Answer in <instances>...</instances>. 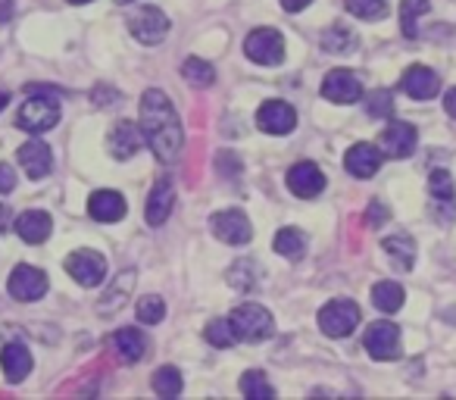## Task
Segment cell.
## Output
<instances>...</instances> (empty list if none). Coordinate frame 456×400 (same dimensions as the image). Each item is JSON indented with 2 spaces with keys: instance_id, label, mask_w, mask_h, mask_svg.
<instances>
[{
  "instance_id": "cell-1",
  "label": "cell",
  "mask_w": 456,
  "mask_h": 400,
  "mask_svg": "<svg viewBox=\"0 0 456 400\" xmlns=\"http://www.w3.org/2000/svg\"><path fill=\"white\" fill-rule=\"evenodd\" d=\"M141 132H144V141L151 144V151L157 153V159L163 163H175L182 157L184 147V132H182V119L172 110L169 97L163 91L151 88L141 97Z\"/></svg>"
},
{
  "instance_id": "cell-2",
  "label": "cell",
  "mask_w": 456,
  "mask_h": 400,
  "mask_svg": "<svg viewBox=\"0 0 456 400\" xmlns=\"http://www.w3.org/2000/svg\"><path fill=\"white\" fill-rule=\"evenodd\" d=\"M228 322H232V329H235L238 341H250V344L266 341V338H273V331H275L273 316H269V310L260 304H241L238 310H232Z\"/></svg>"
},
{
  "instance_id": "cell-3",
  "label": "cell",
  "mask_w": 456,
  "mask_h": 400,
  "mask_svg": "<svg viewBox=\"0 0 456 400\" xmlns=\"http://www.w3.org/2000/svg\"><path fill=\"white\" fill-rule=\"evenodd\" d=\"M16 122H20V128L28 135L51 132V128L60 122V101L53 94L28 97V101H22L20 113H16Z\"/></svg>"
},
{
  "instance_id": "cell-4",
  "label": "cell",
  "mask_w": 456,
  "mask_h": 400,
  "mask_svg": "<svg viewBox=\"0 0 456 400\" xmlns=\"http://www.w3.org/2000/svg\"><path fill=\"white\" fill-rule=\"evenodd\" d=\"M360 325V306L354 300H331L319 310V329L329 338H347Z\"/></svg>"
},
{
  "instance_id": "cell-5",
  "label": "cell",
  "mask_w": 456,
  "mask_h": 400,
  "mask_svg": "<svg viewBox=\"0 0 456 400\" xmlns=\"http://www.w3.org/2000/svg\"><path fill=\"white\" fill-rule=\"evenodd\" d=\"M244 53L260 66H279L285 60V38L275 29H256L244 41Z\"/></svg>"
},
{
  "instance_id": "cell-6",
  "label": "cell",
  "mask_w": 456,
  "mask_h": 400,
  "mask_svg": "<svg viewBox=\"0 0 456 400\" xmlns=\"http://www.w3.org/2000/svg\"><path fill=\"white\" fill-rule=\"evenodd\" d=\"M128 29H132V35L141 41V45L153 47L159 45V41L169 35V20H166V13L159 7H138L132 13V20H128Z\"/></svg>"
},
{
  "instance_id": "cell-7",
  "label": "cell",
  "mask_w": 456,
  "mask_h": 400,
  "mask_svg": "<svg viewBox=\"0 0 456 400\" xmlns=\"http://www.w3.org/2000/svg\"><path fill=\"white\" fill-rule=\"evenodd\" d=\"M66 273L82 288H97L107 279V260L97 250H76L66 257Z\"/></svg>"
},
{
  "instance_id": "cell-8",
  "label": "cell",
  "mask_w": 456,
  "mask_h": 400,
  "mask_svg": "<svg viewBox=\"0 0 456 400\" xmlns=\"http://www.w3.org/2000/svg\"><path fill=\"white\" fill-rule=\"evenodd\" d=\"M366 344L372 360H397L400 356V329L394 322H372L366 329Z\"/></svg>"
},
{
  "instance_id": "cell-9",
  "label": "cell",
  "mask_w": 456,
  "mask_h": 400,
  "mask_svg": "<svg viewBox=\"0 0 456 400\" xmlns=\"http://www.w3.org/2000/svg\"><path fill=\"white\" fill-rule=\"evenodd\" d=\"M416 141H419V132L410 122H391V126H385L379 135L381 153H387V157H394V159L410 157V153L416 151Z\"/></svg>"
},
{
  "instance_id": "cell-10",
  "label": "cell",
  "mask_w": 456,
  "mask_h": 400,
  "mask_svg": "<svg viewBox=\"0 0 456 400\" xmlns=\"http://www.w3.org/2000/svg\"><path fill=\"white\" fill-rule=\"evenodd\" d=\"M209 229H213V235L219 238V241H225V244H248L250 235H254V229H250V219L244 216L241 210L216 213V216L209 219Z\"/></svg>"
},
{
  "instance_id": "cell-11",
  "label": "cell",
  "mask_w": 456,
  "mask_h": 400,
  "mask_svg": "<svg viewBox=\"0 0 456 400\" xmlns=\"http://www.w3.org/2000/svg\"><path fill=\"white\" fill-rule=\"evenodd\" d=\"M7 288H10V294H13L16 300H38V298H45L47 294V275L41 273V269H35V266H16L13 269V275H10V282H7Z\"/></svg>"
},
{
  "instance_id": "cell-12",
  "label": "cell",
  "mask_w": 456,
  "mask_h": 400,
  "mask_svg": "<svg viewBox=\"0 0 456 400\" xmlns=\"http://www.w3.org/2000/svg\"><path fill=\"white\" fill-rule=\"evenodd\" d=\"M360 94H362V85L350 69H331L329 76H325V82H322L325 101L354 103V101H360Z\"/></svg>"
},
{
  "instance_id": "cell-13",
  "label": "cell",
  "mask_w": 456,
  "mask_h": 400,
  "mask_svg": "<svg viewBox=\"0 0 456 400\" xmlns=\"http://www.w3.org/2000/svg\"><path fill=\"white\" fill-rule=\"evenodd\" d=\"M256 122H260V128L269 135H288L297 126V113H294V107L285 101H266L260 107V113H256Z\"/></svg>"
},
{
  "instance_id": "cell-14",
  "label": "cell",
  "mask_w": 456,
  "mask_h": 400,
  "mask_svg": "<svg viewBox=\"0 0 456 400\" xmlns=\"http://www.w3.org/2000/svg\"><path fill=\"white\" fill-rule=\"evenodd\" d=\"M288 188H291L297 197L322 194V188H325L322 169H319L316 163H310V159H304V163H294L291 169H288Z\"/></svg>"
},
{
  "instance_id": "cell-15",
  "label": "cell",
  "mask_w": 456,
  "mask_h": 400,
  "mask_svg": "<svg viewBox=\"0 0 456 400\" xmlns=\"http://www.w3.org/2000/svg\"><path fill=\"white\" fill-rule=\"evenodd\" d=\"M400 88H403L412 101H428V97H435L437 91H441V78H437V72L428 69V66H410L406 76L400 78Z\"/></svg>"
},
{
  "instance_id": "cell-16",
  "label": "cell",
  "mask_w": 456,
  "mask_h": 400,
  "mask_svg": "<svg viewBox=\"0 0 456 400\" xmlns=\"http://www.w3.org/2000/svg\"><path fill=\"white\" fill-rule=\"evenodd\" d=\"M141 144H144V132H141V126H134V122H116L113 132H110V153H113L116 159H128L134 157V153L141 151Z\"/></svg>"
},
{
  "instance_id": "cell-17",
  "label": "cell",
  "mask_w": 456,
  "mask_h": 400,
  "mask_svg": "<svg viewBox=\"0 0 456 400\" xmlns=\"http://www.w3.org/2000/svg\"><path fill=\"white\" fill-rule=\"evenodd\" d=\"M381 147H375V144H354L347 151V157H344V166H347V172L350 176H356V178H372L375 172H379V166H381Z\"/></svg>"
},
{
  "instance_id": "cell-18",
  "label": "cell",
  "mask_w": 456,
  "mask_h": 400,
  "mask_svg": "<svg viewBox=\"0 0 456 400\" xmlns=\"http://www.w3.org/2000/svg\"><path fill=\"white\" fill-rule=\"evenodd\" d=\"M88 213L97 223H119L126 216V200L119 191H94L88 200Z\"/></svg>"
},
{
  "instance_id": "cell-19",
  "label": "cell",
  "mask_w": 456,
  "mask_h": 400,
  "mask_svg": "<svg viewBox=\"0 0 456 400\" xmlns=\"http://www.w3.org/2000/svg\"><path fill=\"white\" fill-rule=\"evenodd\" d=\"M20 163L28 178H45L53 169V153L45 141H28L20 147Z\"/></svg>"
},
{
  "instance_id": "cell-20",
  "label": "cell",
  "mask_w": 456,
  "mask_h": 400,
  "mask_svg": "<svg viewBox=\"0 0 456 400\" xmlns=\"http://www.w3.org/2000/svg\"><path fill=\"white\" fill-rule=\"evenodd\" d=\"M172 204H175V191H172L169 178H163V182L153 184L151 197H147V223L163 225L172 213Z\"/></svg>"
},
{
  "instance_id": "cell-21",
  "label": "cell",
  "mask_w": 456,
  "mask_h": 400,
  "mask_svg": "<svg viewBox=\"0 0 456 400\" xmlns=\"http://www.w3.org/2000/svg\"><path fill=\"white\" fill-rule=\"evenodd\" d=\"M13 225H16V235H20L22 241H28V244L47 241V235H51V229H53L51 216H47L45 210H28V213H22V216L16 219Z\"/></svg>"
},
{
  "instance_id": "cell-22",
  "label": "cell",
  "mask_w": 456,
  "mask_h": 400,
  "mask_svg": "<svg viewBox=\"0 0 456 400\" xmlns=\"http://www.w3.org/2000/svg\"><path fill=\"white\" fill-rule=\"evenodd\" d=\"M0 366H4V375L10 381H22L32 372V354L22 344H7V347L0 350Z\"/></svg>"
},
{
  "instance_id": "cell-23",
  "label": "cell",
  "mask_w": 456,
  "mask_h": 400,
  "mask_svg": "<svg viewBox=\"0 0 456 400\" xmlns=\"http://www.w3.org/2000/svg\"><path fill=\"white\" fill-rule=\"evenodd\" d=\"M113 350L122 363H138L147 350V341L138 329H119L113 335Z\"/></svg>"
},
{
  "instance_id": "cell-24",
  "label": "cell",
  "mask_w": 456,
  "mask_h": 400,
  "mask_svg": "<svg viewBox=\"0 0 456 400\" xmlns=\"http://www.w3.org/2000/svg\"><path fill=\"white\" fill-rule=\"evenodd\" d=\"M372 304L379 306L381 313H397L403 306V288L397 282H379L372 288Z\"/></svg>"
},
{
  "instance_id": "cell-25",
  "label": "cell",
  "mask_w": 456,
  "mask_h": 400,
  "mask_svg": "<svg viewBox=\"0 0 456 400\" xmlns=\"http://www.w3.org/2000/svg\"><path fill=\"white\" fill-rule=\"evenodd\" d=\"M132 285H134V273H119V279H116V285L110 288L107 294H103V304L97 306V313H116L122 304H126V298H128V291H132Z\"/></svg>"
},
{
  "instance_id": "cell-26",
  "label": "cell",
  "mask_w": 456,
  "mask_h": 400,
  "mask_svg": "<svg viewBox=\"0 0 456 400\" xmlns=\"http://www.w3.org/2000/svg\"><path fill=\"white\" fill-rule=\"evenodd\" d=\"M275 250L281 257H288V260H300L306 250V235L300 229H281L275 235Z\"/></svg>"
},
{
  "instance_id": "cell-27",
  "label": "cell",
  "mask_w": 456,
  "mask_h": 400,
  "mask_svg": "<svg viewBox=\"0 0 456 400\" xmlns=\"http://www.w3.org/2000/svg\"><path fill=\"white\" fill-rule=\"evenodd\" d=\"M182 385H184V379L175 366H159L157 372H153V391H157L159 397H178Z\"/></svg>"
},
{
  "instance_id": "cell-28",
  "label": "cell",
  "mask_w": 456,
  "mask_h": 400,
  "mask_svg": "<svg viewBox=\"0 0 456 400\" xmlns=\"http://www.w3.org/2000/svg\"><path fill=\"white\" fill-rule=\"evenodd\" d=\"M385 250H387V257H391L394 266H397V269H410L412 260H416V244H412L410 238H403V235L387 238Z\"/></svg>"
},
{
  "instance_id": "cell-29",
  "label": "cell",
  "mask_w": 456,
  "mask_h": 400,
  "mask_svg": "<svg viewBox=\"0 0 456 400\" xmlns=\"http://www.w3.org/2000/svg\"><path fill=\"white\" fill-rule=\"evenodd\" d=\"M344 7L356 20H366V22H379L387 16V0H344Z\"/></svg>"
},
{
  "instance_id": "cell-30",
  "label": "cell",
  "mask_w": 456,
  "mask_h": 400,
  "mask_svg": "<svg viewBox=\"0 0 456 400\" xmlns=\"http://www.w3.org/2000/svg\"><path fill=\"white\" fill-rule=\"evenodd\" d=\"M428 10H431L428 0H403V7H400V26H403L406 38H416V35H419L416 20L422 13H428Z\"/></svg>"
},
{
  "instance_id": "cell-31",
  "label": "cell",
  "mask_w": 456,
  "mask_h": 400,
  "mask_svg": "<svg viewBox=\"0 0 456 400\" xmlns=\"http://www.w3.org/2000/svg\"><path fill=\"white\" fill-rule=\"evenodd\" d=\"M182 72H184V78L194 85V88H209V85L216 82V69L209 63H203V60H197V57L184 60Z\"/></svg>"
},
{
  "instance_id": "cell-32",
  "label": "cell",
  "mask_w": 456,
  "mask_h": 400,
  "mask_svg": "<svg viewBox=\"0 0 456 400\" xmlns=\"http://www.w3.org/2000/svg\"><path fill=\"white\" fill-rule=\"evenodd\" d=\"M203 338H207L213 347H232V344L238 341L235 329H232V322H228V319H213V322L203 329Z\"/></svg>"
},
{
  "instance_id": "cell-33",
  "label": "cell",
  "mask_w": 456,
  "mask_h": 400,
  "mask_svg": "<svg viewBox=\"0 0 456 400\" xmlns=\"http://www.w3.org/2000/svg\"><path fill=\"white\" fill-rule=\"evenodd\" d=\"M241 394L250 400H260V397H275V388L266 381V375L263 372H248L241 379Z\"/></svg>"
},
{
  "instance_id": "cell-34",
  "label": "cell",
  "mask_w": 456,
  "mask_h": 400,
  "mask_svg": "<svg viewBox=\"0 0 456 400\" xmlns=\"http://www.w3.org/2000/svg\"><path fill=\"white\" fill-rule=\"evenodd\" d=\"M428 191L435 194V200H456V184L453 176L447 169H435L428 178Z\"/></svg>"
},
{
  "instance_id": "cell-35",
  "label": "cell",
  "mask_w": 456,
  "mask_h": 400,
  "mask_svg": "<svg viewBox=\"0 0 456 400\" xmlns=\"http://www.w3.org/2000/svg\"><path fill=\"white\" fill-rule=\"evenodd\" d=\"M163 316H166V304L157 298V294H147V298L138 300V319L144 325H157Z\"/></svg>"
},
{
  "instance_id": "cell-36",
  "label": "cell",
  "mask_w": 456,
  "mask_h": 400,
  "mask_svg": "<svg viewBox=\"0 0 456 400\" xmlns=\"http://www.w3.org/2000/svg\"><path fill=\"white\" fill-rule=\"evenodd\" d=\"M322 45H325V51H331V53H350L356 45V38L347 32V29L335 26V32H325Z\"/></svg>"
},
{
  "instance_id": "cell-37",
  "label": "cell",
  "mask_w": 456,
  "mask_h": 400,
  "mask_svg": "<svg viewBox=\"0 0 456 400\" xmlns=\"http://www.w3.org/2000/svg\"><path fill=\"white\" fill-rule=\"evenodd\" d=\"M232 285L241 288V291H250V288L256 285V266L250 260H241L235 263V269H232Z\"/></svg>"
},
{
  "instance_id": "cell-38",
  "label": "cell",
  "mask_w": 456,
  "mask_h": 400,
  "mask_svg": "<svg viewBox=\"0 0 456 400\" xmlns=\"http://www.w3.org/2000/svg\"><path fill=\"white\" fill-rule=\"evenodd\" d=\"M366 110L375 116V119H385V116H391L394 113L391 94H387V91H372V94H369V101H366Z\"/></svg>"
},
{
  "instance_id": "cell-39",
  "label": "cell",
  "mask_w": 456,
  "mask_h": 400,
  "mask_svg": "<svg viewBox=\"0 0 456 400\" xmlns=\"http://www.w3.org/2000/svg\"><path fill=\"white\" fill-rule=\"evenodd\" d=\"M13 188H16V172H13V166L0 163V194H10Z\"/></svg>"
},
{
  "instance_id": "cell-40",
  "label": "cell",
  "mask_w": 456,
  "mask_h": 400,
  "mask_svg": "<svg viewBox=\"0 0 456 400\" xmlns=\"http://www.w3.org/2000/svg\"><path fill=\"white\" fill-rule=\"evenodd\" d=\"M313 0H281V7L288 10V13H300L304 7H310Z\"/></svg>"
},
{
  "instance_id": "cell-41",
  "label": "cell",
  "mask_w": 456,
  "mask_h": 400,
  "mask_svg": "<svg viewBox=\"0 0 456 400\" xmlns=\"http://www.w3.org/2000/svg\"><path fill=\"white\" fill-rule=\"evenodd\" d=\"M444 110H447V113L456 119V88L447 91V97H444Z\"/></svg>"
},
{
  "instance_id": "cell-42",
  "label": "cell",
  "mask_w": 456,
  "mask_h": 400,
  "mask_svg": "<svg viewBox=\"0 0 456 400\" xmlns=\"http://www.w3.org/2000/svg\"><path fill=\"white\" fill-rule=\"evenodd\" d=\"M7 225H10V210L7 207H0V232H7Z\"/></svg>"
},
{
  "instance_id": "cell-43",
  "label": "cell",
  "mask_w": 456,
  "mask_h": 400,
  "mask_svg": "<svg viewBox=\"0 0 456 400\" xmlns=\"http://www.w3.org/2000/svg\"><path fill=\"white\" fill-rule=\"evenodd\" d=\"M7 101H10V97H7V91H0V110L7 107Z\"/></svg>"
},
{
  "instance_id": "cell-44",
  "label": "cell",
  "mask_w": 456,
  "mask_h": 400,
  "mask_svg": "<svg viewBox=\"0 0 456 400\" xmlns=\"http://www.w3.org/2000/svg\"><path fill=\"white\" fill-rule=\"evenodd\" d=\"M69 4H88V0H69Z\"/></svg>"
},
{
  "instance_id": "cell-45",
  "label": "cell",
  "mask_w": 456,
  "mask_h": 400,
  "mask_svg": "<svg viewBox=\"0 0 456 400\" xmlns=\"http://www.w3.org/2000/svg\"><path fill=\"white\" fill-rule=\"evenodd\" d=\"M119 4H132V0H119Z\"/></svg>"
}]
</instances>
